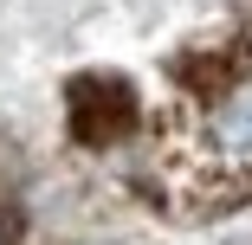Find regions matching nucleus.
<instances>
[{"mask_svg":"<svg viewBox=\"0 0 252 245\" xmlns=\"http://www.w3.org/2000/svg\"><path fill=\"white\" fill-rule=\"evenodd\" d=\"M207 136L220 142L226 155H252V78H239V84L220 97V104H214Z\"/></svg>","mask_w":252,"mask_h":245,"instance_id":"2","label":"nucleus"},{"mask_svg":"<svg viewBox=\"0 0 252 245\" xmlns=\"http://www.w3.org/2000/svg\"><path fill=\"white\" fill-rule=\"evenodd\" d=\"M136 104H129V84H110V78H84L78 97H71V129L84 142H117L129 129Z\"/></svg>","mask_w":252,"mask_h":245,"instance_id":"1","label":"nucleus"}]
</instances>
